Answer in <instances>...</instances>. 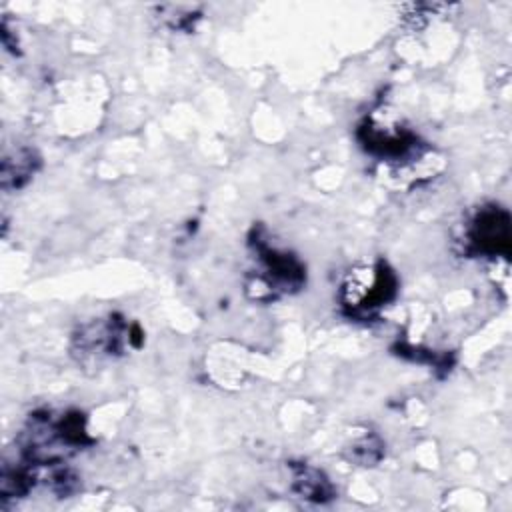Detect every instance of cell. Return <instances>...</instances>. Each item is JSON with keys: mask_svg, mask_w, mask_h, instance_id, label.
<instances>
[{"mask_svg": "<svg viewBox=\"0 0 512 512\" xmlns=\"http://www.w3.org/2000/svg\"><path fill=\"white\" fill-rule=\"evenodd\" d=\"M140 338L142 334L136 326L130 328L122 318L108 316L106 320L82 324L72 338V350L82 362H98L102 358H114L122 354L128 346H138Z\"/></svg>", "mask_w": 512, "mask_h": 512, "instance_id": "6", "label": "cell"}, {"mask_svg": "<svg viewBox=\"0 0 512 512\" xmlns=\"http://www.w3.org/2000/svg\"><path fill=\"white\" fill-rule=\"evenodd\" d=\"M40 156L32 148H16L12 154H6L2 160V188L18 190L22 188L38 170Z\"/></svg>", "mask_w": 512, "mask_h": 512, "instance_id": "8", "label": "cell"}, {"mask_svg": "<svg viewBox=\"0 0 512 512\" xmlns=\"http://www.w3.org/2000/svg\"><path fill=\"white\" fill-rule=\"evenodd\" d=\"M384 456V444L376 434H362L346 448V458L358 466H374Z\"/></svg>", "mask_w": 512, "mask_h": 512, "instance_id": "9", "label": "cell"}, {"mask_svg": "<svg viewBox=\"0 0 512 512\" xmlns=\"http://www.w3.org/2000/svg\"><path fill=\"white\" fill-rule=\"evenodd\" d=\"M250 246L256 268L250 272L248 290L254 292L256 300L294 294L306 284L304 264L292 252L272 246L260 228H254Z\"/></svg>", "mask_w": 512, "mask_h": 512, "instance_id": "2", "label": "cell"}, {"mask_svg": "<svg viewBox=\"0 0 512 512\" xmlns=\"http://www.w3.org/2000/svg\"><path fill=\"white\" fill-rule=\"evenodd\" d=\"M396 290L398 278L394 270L384 260H378L348 272L340 286V304L348 316L368 320L396 296Z\"/></svg>", "mask_w": 512, "mask_h": 512, "instance_id": "3", "label": "cell"}, {"mask_svg": "<svg viewBox=\"0 0 512 512\" xmlns=\"http://www.w3.org/2000/svg\"><path fill=\"white\" fill-rule=\"evenodd\" d=\"M360 146L374 158L390 164H404L422 156L418 136L396 120L368 116L356 130Z\"/></svg>", "mask_w": 512, "mask_h": 512, "instance_id": "4", "label": "cell"}, {"mask_svg": "<svg viewBox=\"0 0 512 512\" xmlns=\"http://www.w3.org/2000/svg\"><path fill=\"white\" fill-rule=\"evenodd\" d=\"M510 214L498 204L480 206L464 224V252L480 258L510 256Z\"/></svg>", "mask_w": 512, "mask_h": 512, "instance_id": "5", "label": "cell"}, {"mask_svg": "<svg viewBox=\"0 0 512 512\" xmlns=\"http://www.w3.org/2000/svg\"><path fill=\"white\" fill-rule=\"evenodd\" d=\"M292 474V492L300 498L316 504H326L336 496V490L328 476L312 464L306 462H290Z\"/></svg>", "mask_w": 512, "mask_h": 512, "instance_id": "7", "label": "cell"}, {"mask_svg": "<svg viewBox=\"0 0 512 512\" xmlns=\"http://www.w3.org/2000/svg\"><path fill=\"white\" fill-rule=\"evenodd\" d=\"M90 442L86 420L80 412L54 414L44 410L30 416L20 436V450L22 460L38 468H48L64 464L68 456L82 450Z\"/></svg>", "mask_w": 512, "mask_h": 512, "instance_id": "1", "label": "cell"}]
</instances>
